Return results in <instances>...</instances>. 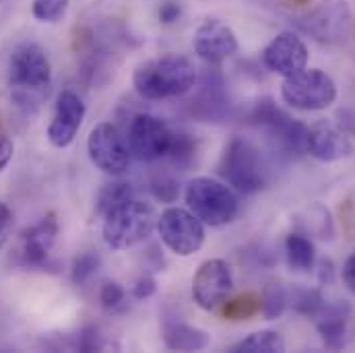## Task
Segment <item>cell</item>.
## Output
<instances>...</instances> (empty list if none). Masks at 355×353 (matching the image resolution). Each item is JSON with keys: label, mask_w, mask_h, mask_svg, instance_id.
<instances>
[{"label": "cell", "mask_w": 355, "mask_h": 353, "mask_svg": "<svg viewBox=\"0 0 355 353\" xmlns=\"http://www.w3.org/2000/svg\"><path fill=\"white\" fill-rule=\"evenodd\" d=\"M196 83V67L178 54H166L137 67L132 75L135 91L151 101L188 93Z\"/></svg>", "instance_id": "1"}, {"label": "cell", "mask_w": 355, "mask_h": 353, "mask_svg": "<svg viewBox=\"0 0 355 353\" xmlns=\"http://www.w3.org/2000/svg\"><path fill=\"white\" fill-rule=\"evenodd\" d=\"M157 213L153 205L137 200L135 196L110 209L103 215L101 236L114 250H126L145 242L157 227Z\"/></svg>", "instance_id": "2"}, {"label": "cell", "mask_w": 355, "mask_h": 353, "mask_svg": "<svg viewBox=\"0 0 355 353\" xmlns=\"http://www.w3.org/2000/svg\"><path fill=\"white\" fill-rule=\"evenodd\" d=\"M188 209L211 227H221L238 217L240 200L236 192L215 178H194L184 192Z\"/></svg>", "instance_id": "3"}, {"label": "cell", "mask_w": 355, "mask_h": 353, "mask_svg": "<svg viewBox=\"0 0 355 353\" xmlns=\"http://www.w3.org/2000/svg\"><path fill=\"white\" fill-rule=\"evenodd\" d=\"M219 172L230 182V186L244 194H254L266 184V168L261 151L242 137L232 139V143L225 147Z\"/></svg>", "instance_id": "4"}, {"label": "cell", "mask_w": 355, "mask_h": 353, "mask_svg": "<svg viewBox=\"0 0 355 353\" xmlns=\"http://www.w3.org/2000/svg\"><path fill=\"white\" fill-rule=\"evenodd\" d=\"M281 97L293 110L320 112L335 103L337 85L327 73H322L318 69H310V71L304 69V71L283 79Z\"/></svg>", "instance_id": "5"}, {"label": "cell", "mask_w": 355, "mask_h": 353, "mask_svg": "<svg viewBox=\"0 0 355 353\" xmlns=\"http://www.w3.org/2000/svg\"><path fill=\"white\" fill-rule=\"evenodd\" d=\"M295 23L320 44H339L352 29V8L345 0H320L300 15Z\"/></svg>", "instance_id": "6"}, {"label": "cell", "mask_w": 355, "mask_h": 353, "mask_svg": "<svg viewBox=\"0 0 355 353\" xmlns=\"http://www.w3.org/2000/svg\"><path fill=\"white\" fill-rule=\"evenodd\" d=\"M162 242L178 257H192L205 244V223L186 209L170 207L157 217Z\"/></svg>", "instance_id": "7"}, {"label": "cell", "mask_w": 355, "mask_h": 353, "mask_svg": "<svg viewBox=\"0 0 355 353\" xmlns=\"http://www.w3.org/2000/svg\"><path fill=\"white\" fill-rule=\"evenodd\" d=\"M50 79H52V67L44 48L29 42L12 50L8 60V83L17 91V95L48 87Z\"/></svg>", "instance_id": "8"}, {"label": "cell", "mask_w": 355, "mask_h": 353, "mask_svg": "<svg viewBox=\"0 0 355 353\" xmlns=\"http://www.w3.org/2000/svg\"><path fill=\"white\" fill-rule=\"evenodd\" d=\"M172 143V130L168 124L153 114H137L126 132V145L135 160L155 162L168 155Z\"/></svg>", "instance_id": "9"}, {"label": "cell", "mask_w": 355, "mask_h": 353, "mask_svg": "<svg viewBox=\"0 0 355 353\" xmlns=\"http://www.w3.org/2000/svg\"><path fill=\"white\" fill-rule=\"evenodd\" d=\"M87 153L91 164L110 176L124 174L130 164L128 145L110 122H101L89 132Z\"/></svg>", "instance_id": "10"}, {"label": "cell", "mask_w": 355, "mask_h": 353, "mask_svg": "<svg viewBox=\"0 0 355 353\" xmlns=\"http://www.w3.org/2000/svg\"><path fill=\"white\" fill-rule=\"evenodd\" d=\"M234 287L232 266L223 259H209L192 277V300L200 310L213 312L221 308Z\"/></svg>", "instance_id": "11"}, {"label": "cell", "mask_w": 355, "mask_h": 353, "mask_svg": "<svg viewBox=\"0 0 355 353\" xmlns=\"http://www.w3.org/2000/svg\"><path fill=\"white\" fill-rule=\"evenodd\" d=\"M192 48L209 64H219L238 52V37L230 25L219 19H207L192 37Z\"/></svg>", "instance_id": "12"}, {"label": "cell", "mask_w": 355, "mask_h": 353, "mask_svg": "<svg viewBox=\"0 0 355 353\" xmlns=\"http://www.w3.org/2000/svg\"><path fill=\"white\" fill-rule=\"evenodd\" d=\"M308 58L310 54H308L306 44L291 31L279 33L263 50V62L266 69L275 75H281L283 79L304 71L308 64Z\"/></svg>", "instance_id": "13"}, {"label": "cell", "mask_w": 355, "mask_h": 353, "mask_svg": "<svg viewBox=\"0 0 355 353\" xmlns=\"http://www.w3.org/2000/svg\"><path fill=\"white\" fill-rule=\"evenodd\" d=\"M56 238H58V219L56 215L50 213L21 234L15 250L17 263L21 266H42L48 261L50 250L56 244Z\"/></svg>", "instance_id": "14"}, {"label": "cell", "mask_w": 355, "mask_h": 353, "mask_svg": "<svg viewBox=\"0 0 355 353\" xmlns=\"http://www.w3.org/2000/svg\"><path fill=\"white\" fill-rule=\"evenodd\" d=\"M83 118H85L83 99L75 91H62L56 99V110L48 126V141L58 149L69 147L75 141L83 124Z\"/></svg>", "instance_id": "15"}, {"label": "cell", "mask_w": 355, "mask_h": 353, "mask_svg": "<svg viewBox=\"0 0 355 353\" xmlns=\"http://www.w3.org/2000/svg\"><path fill=\"white\" fill-rule=\"evenodd\" d=\"M261 126L268 128V132L279 139V143L291 151V153H302L306 151V132L308 128L289 118L285 112H281L272 101H261L254 110V116H252Z\"/></svg>", "instance_id": "16"}, {"label": "cell", "mask_w": 355, "mask_h": 353, "mask_svg": "<svg viewBox=\"0 0 355 353\" xmlns=\"http://www.w3.org/2000/svg\"><path fill=\"white\" fill-rule=\"evenodd\" d=\"M306 151L318 162H339L354 151V143L335 124L320 120L306 132Z\"/></svg>", "instance_id": "17"}, {"label": "cell", "mask_w": 355, "mask_h": 353, "mask_svg": "<svg viewBox=\"0 0 355 353\" xmlns=\"http://www.w3.org/2000/svg\"><path fill=\"white\" fill-rule=\"evenodd\" d=\"M162 335H164L166 347L174 350V352H200V350L209 347V343H211V337L207 331L190 327L176 318L164 320Z\"/></svg>", "instance_id": "18"}, {"label": "cell", "mask_w": 355, "mask_h": 353, "mask_svg": "<svg viewBox=\"0 0 355 353\" xmlns=\"http://www.w3.org/2000/svg\"><path fill=\"white\" fill-rule=\"evenodd\" d=\"M225 93H223V79L217 73H207L202 79V89L198 99L194 101L196 116L202 118L205 122H213L223 116L225 112Z\"/></svg>", "instance_id": "19"}, {"label": "cell", "mask_w": 355, "mask_h": 353, "mask_svg": "<svg viewBox=\"0 0 355 353\" xmlns=\"http://www.w3.org/2000/svg\"><path fill=\"white\" fill-rule=\"evenodd\" d=\"M318 333L329 350H341L345 347L347 337V316L343 306H322V310L314 316Z\"/></svg>", "instance_id": "20"}, {"label": "cell", "mask_w": 355, "mask_h": 353, "mask_svg": "<svg viewBox=\"0 0 355 353\" xmlns=\"http://www.w3.org/2000/svg\"><path fill=\"white\" fill-rule=\"evenodd\" d=\"M285 255L287 263L295 270H310L316 261V250L310 238L304 234H289L285 240Z\"/></svg>", "instance_id": "21"}, {"label": "cell", "mask_w": 355, "mask_h": 353, "mask_svg": "<svg viewBox=\"0 0 355 353\" xmlns=\"http://www.w3.org/2000/svg\"><path fill=\"white\" fill-rule=\"evenodd\" d=\"M234 353H283L285 341L277 331H259L232 345Z\"/></svg>", "instance_id": "22"}, {"label": "cell", "mask_w": 355, "mask_h": 353, "mask_svg": "<svg viewBox=\"0 0 355 353\" xmlns=\"http://www.w3.org/2000/svg\"><path fill=\"white\" fill-rule=\"evenodd\" d=\"M257 314H261V295L250 291L221 304V316L227 320H248Z\"/></svg>", "instance_id": "23"}, {"label": "cell", "mask_w": 355, "mask_h": 353, "mask_svg": "<svg viewBox=\"0 0 355 353\" xmlns=\"http://www.w3.org/2000/svg\"><path fill=\"white\" fill-rule=\"evenodd\" d=\"M132 194H135V188H132L130 182H110V184H105V186L99 190V194H97L95 213L103 217L110 209H114V207H118L120 203L132 198Z\"/></svg>", "instance_id": "24"}, {"label": "cell", "mask_w": 355, "mask_h": 353, "mask_svg": "<svg viewBox=\"0 0 355 353\" xmlns=\"http://www.w3.org/2000/svg\"><path fill=\"white\" fill-rule=\"evenodd\" d=\"M287 302H289V298H287L283 285L281 283H270L261 295V312H263L266 320H275V318H279L283 314Z\"/></svg>", "instance_id": "25"}, {"label": "cell", "mask_w": 355, "mask_h": 353, "mask_svg": "<svg viewBox=\"0 0 355 353\" xmlns=\"http://www.w3.org/2000/svg\"><path fill=\"white\" fill-rule=\"evenodd\" d=\"M71 0H33L31 12L40 23H58L69 10Z\"/></svg>", "instance_id": "26"}, {"label": "cell", "mask_w": 355, "mask_h": 353, "mask_svg": "<svg viewBox=\"0 0 355 353\" xmlns=\"http://www.w3.org/2000/svg\"><path fill=\"white\" fill-rule=\"evenodd\" d=\"M99 263L101 261H99V257L95 252H83V255H79L73 261V266H71V279H73V283H77V285L87 283L89 279L97 273Z\"/></svg>", "instance_id": "27"}, {"label": "cell", "mask_w": 355, "mask_h": 353, "mask_svg": "<svg viewBox=\"0 0 355 353\" xmlns=\"http://www.w3.org/2000/svg\"><path fill=\"white\" fill-rule=\"evenodd\" d=\"M196 153V143L188 132H172V143H170V151L168 155L176 162V164H188L192 162Z\"/></svg>", "instance_id": "28"}, {"label": "cell", "mask_w": 355, "mask_h": 353, "mask_svg": "<svg viewBox=\"0 0 355 353\" xmlns=\"http://www.w3.org/2000/svg\"><path fill=\"white\" fill-rule=\"evenodd\" d=\"M324 306L322 295L316 289H300L293 295V308L306 316H316Z\"/></svg>", "instance_id": "29"}, {"label": "cell", "mask_w": 355, "mask_h": 353, "mask_svg": "<svg viewBox=\"0 0 355 353\" xmlns=\"http://www.w3.org/2000/svg\"><path fill=\"white\" fill-rule=\"evenodd\" d=\"M124 300H126V291H124V287L120 283L107 281V283L101 285V289H99V302H101V306L105 310L120 308L124 304Z\"/></svg>", "instance_id": "30"}, {"label": "cell", "mask_w": 355, "mask_h": 353, "mask_svg": "<svg viewBox=\"0 0 355 353\" xmlns=\"http://www.w3.org/2000/svg\"><path fill=\"white\" fill-rule=\"evenodd\" d=\"M155 291H157V283H155V279L149 277V275L139 277V279L135 281V285H132V295H135L137 300H147V298H151Z\"/></svg>", "instance_id": "31"}, {"label": "cell", "mask_w": 355, "mask_h": 353, "mask_svg": "<svg viewBox=\"0 0 355 353\" xmlns=\"http://www.w3.org/2000/svg\"><path fill=\"white\" fill-rule=\"evenodd\" d=\"M157 17H159V21H162L164 25L176 23L178 19L182 17V6H180V2H176V0H166V2H162V4H159V10H157Z\"/></svg>", "instance_id": "32"}, {"label": "cell", "mask_w": 355, "mask_h": 353, "mask_svg": "<svg viewBox=\"0 0 355 353\" xmlns=\"http://www.w3.org/2000/svg\"><path fill=\"white\" fill-rule=\"evenodd\" d=\"M12 223H15V215L12 211L8 209V205L0 203V250L2 246L6 244L10 232H12Z\"/></svg>", "instance_id": "33"}, {"label": "cell", "mask_w": 355, "mask_h": 353, "mask_svg": "<svg viewBox=\"0 0 355 353\" xmlns=\"http://www.w3.org/2000/svg\"><path fill=\"white\" fill-rule=\"evenodd\" d=\"M153 192H155L157 198L168 200V203H172L178 196V188L172 180H159V182H155L153 184Z\"/></svg>", "instance_id": "34"}, {"label": "cell", "mask_w": 355, "mask_h": 353, "mask_svg": "<svg viewBox=\"0 0 355 353\" xmlns=\"http://www.w3.org/2000/svg\"><path fill=\"white\" fill-rule=\"evenodd\" d=\"M12 153H15V145L8 137L0 135V172L8 166V162L12 160Z\"/></svg>", "instance_id": "35"}, {"label": "cell", "mask_w": 355, "mask_h": 353, "mask_svg": "<svg viewBox=\"0 0 355 353\" xmlns=\"http://www.w3.org/2000/svg\"><path fill=\"white\" fill-rule=\"evenodd\" d=\"M341 275H343V283L347 285V289L355 293V252L345 261Z\"/></svg>", "instance_id": "36"}, {"label": "cell", "mask_w": 355, "mask_h": 353, "mask_svg": "<svg viewBox=\"0 0 355 353\" xmlns=\"http://www.w3.org/2000/svg\"><path fill=\"white\" fill-rule=\"evenodd\" d=\"M79 347H81L83 352H93V350L99 347V343H97V331H95V329H87V331L81 335Z\"/></svg>", "instance_id": "37"}, {"label": "cell", "mask_w": 355, "mask_h": 353, "mask_svg": "<svg viewBox=\"0 0 355 353\" xmlns=\"http://www.w3.org/2000/svg\"><path fill=\"white\" fill-rule=\"evenodd\" d=\"M320 281L324 283H331L333 281V263L331 261H320Z\"/></svg>", "instance_id": "38"}, {"label": "cell", "mask_w": 355, "mask_h": 353, "mask_svg": "<svg viewBox=\"0 0 355 353\" xmlns=\"http://www.w3.org/2000/svg\"><path fill=\"white\" fill-rule=\"evenodd\" d=\"M297 2H306V0H297Z\"/></svg>", "instance_id": "39"}]
</instances>
